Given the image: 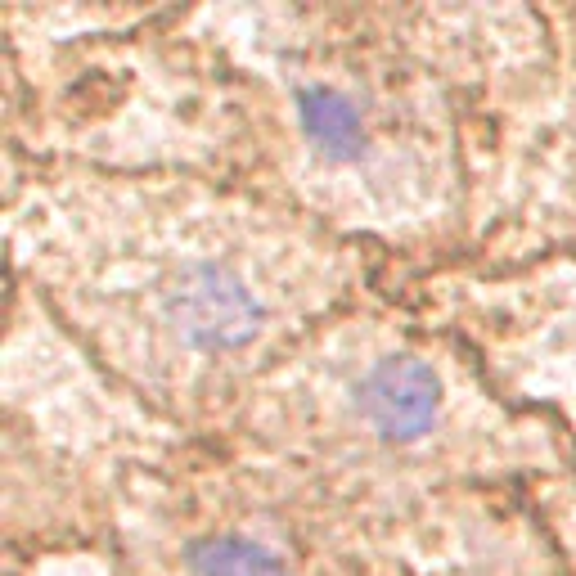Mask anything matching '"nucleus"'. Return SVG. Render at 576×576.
<instances>
[{"label":"nucleus","instance_id":"f257e3e1","mask_svg":"<svg viewBox=\"0 0 576 576\" xmlns=\"http://www.w3.org/2000/svg\"><path fill=\"white\" fill-rule=\"evenodd\" d=\"M356 414L378 446H419L446 414V387L428 356L383 351L356 378Z\"/></svg>","mask_w":576,"mask_h":576},{"label":"nucleus","instance_id":"7ed1b4c3","mask_svg":"<svg viewBox=\"0 0 576 576\" xmlns=\"http://www.w3.org/2000/svg\"><path fill=\"white\" fill-rule=\"evenodd\" d=\"M189 576H293L288 558L270 540L248 531H216L198 536L185 554Z\"/></svg>","mask_w":576,"mask_h":576},{"label":"nucleus","instance_id":"f03ea898","mask_svg":"<svg viewBox=\"0 0 576 576\" xmlns=\"http://www.w3.org/2000/svg\"><path fill=\"white\" fill-rule=\"evenodd\" d=\"M297 131L320 158L329 162H351L365 153V144H374V108L347 81H306L297 90Z\"/></svg>","mask_w":576,"mask_h":576}]
</instances>
